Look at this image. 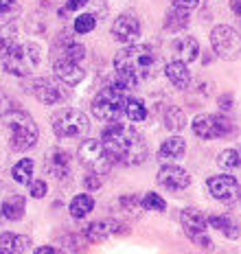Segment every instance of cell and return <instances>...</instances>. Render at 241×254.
<instances>
[{
  "label": "cell",
  "instance_id": "obj_11",
  "mask_svg": "<svg viewBox=\"0 0 241 254\" xmlns=\"http://www.w3.org/2000/svg\"><path fill=\"white\" fill-rule=\"evenodd\" d=\"M140 22L138 18H134L132 13H123L114 20L112 24V35L117 42H123V44H134V42L140 40Z\"/></svg>",
  "mask_w": 241,
  "mask_h": 254
},
{
  "label": "cell",
  "instance_id": "obj_36",
  "mask_svg": "<svg viewBox=\"0 0 241 254\" xmlns=\"http://www.w3.org/2000/svg\"><path fill=\"white\" fill-rule=\"evenodd\" d=\"M92 15L97 20H103L108 15V7H106V0H92Z\"/></svg>",
  "mask_w": 241,
  "mask_h": 254
},
{
  "label": "cell",
  "instance_id": "obj_41",
  "mask_svg": "<svg viewBox=\"0 0 241 254\" xmlns=\"http://www.w3.org/2000/svg\"><path fill=\"white\" fill-rule=\"evenodd\" d=\"M13 7H15V0H0V15L11 11Z\"/></svg>",
  "mask_w": 241,
  "mask_h": 254
},
{
  "label": "cell",
  "instance_id": "obj_21",
  "mask_svg": "<svg viewBox=\"0 0 241 254\" xmlns=\"http://www.w3.org/2000/svg\"><path fill=\"white\" fill-rule=\"evenodd\" d=\"M208 226H213L228 239H239V226L228 215H208Z\"/></svg>",
  "mask_w": 241,
  "mask_h": 254
},
{
  "label": "cell",
  "instance_id": "obj_15",
  "mask_svg": "<svg viewBox=\"0 0 241 254\" xmlns=\"http://www.w3.org/2000/svg\"><path fill=\"white\" fill-rule=\"evenodd\" d=\"M53 72H55V77L60 79L61 83H66L68 88L79 86L83 81V77H86V72H83V68L79 64L68 62V60H57L53 64Z\"/></svg>",
  "mask_w": 241,
  "mask_h": 254
},
{
  "label": "cell",
  "instance_id": "obj_40",
  "mask_svg": "<svg viewBox=\"0 0 241 254\" xmlns=\"http://www.w3.org/2000/svg\"><path fill=\"white\" fill-rule=\"evenodd\" d=\"M219 110H222L224 114L233 110V94H222V97H219Z\"/></svg>",
  "mask_w": 241,
  "mask_h": 254
},
{
  "label": "cell",
  "instance_id": "obj_30",
  "mask_svg": "<svg viewBox=\"0 0 241 254\" xmlns=\"http://www.w3.org/2000/svg\"><path fill=\"white\" fill-rule=\"evenodd\" d=\"M217 167L222 169L224 173H228V171H235V169H239L241 167V156H239V151H235V149H226V151H222L217 156Z\"/></svg>",
  "mask_w": 241,
  "mask_h": 254
},
{
  "label": "cell",
  "instance_id": "obj_14",
  "mask_svg": "<svg viewBox=\"0 0 241 254\" xmlns=\"http://www.w3.org/2000/svg\"><path fill=\"white\" fill-rule=\"evenodd\" d=\"M31 90H33L35 99H38L40 103H44V105H55V103L64 101V92H61V88L57 86L55 81L46 79V77L35 79L33 86H31Z\"/></svg>",
  "mask_w": 241,
  "mask_h": 254
},
{
  "label": "cell",
  "instance_id": "obj_22",
  "mask_svg": "<svg viewBox=\"0 0 241 254\" xmlns=\"http://www.w3.org/2000/svg\"><path fill=\"white\" fill-rule=\"evenodd\" d=\"M0 213L9 221H20L24 217V197H20V195L7 197L2 202V206H0Z\"/></svg>",
  "mask_w": 241,
  "mask_h": 254
},
{
  "label": "cell",
  "instance_id": "obj_16",
  "mask_svg": "<svg viewBox=\"0 0 241 254\" xmlns=\"http://www.w3.org/2000/svg\"><path fill=\"white\" fill-rule=\"evenodd\" d=\"M180 221H182V228H184L188 239H193V237H197V235H204L206 226H208V217L204 215L200 208H184L180 215Z\"/></svg>",
  "mask_w": 241,
  "mask_h": 254
},
{
  "label": "cell",
  "instance_id": "obj_24",
  "mask_svg": "<svg viewBox=\"0 0 241 254\" xmlns=\"http://www.w3.org/2000/svg\"><path fill=\"white\" fill-rule=\"evenodd\" d=\"M0 243H2V248H9V250H15V252H27L31 248V243L33 239L27 235H13V232H2L0 235Z\"/></svg>",
  "mask_w": 241,
  "mask_h": 254
},
{
  "label": "cell",
  "instance_id": "obj_28",
  "mask_svg": "<svg viewBox=\"0 0 241 254\" xmlns=\"http://www.w3.org/2000/svg\"><path fill=\"white\" fill-rule=\"evenodd\" d=\"M125 116L129 121H134V123H143L147 119V105L140 101L138 97H127V101H125Z\"/></svg>",
  "mask_w": 241,
  "mask_h": 254
},
{
  "label": "cell",
  "instance_id": "obj_2",
  "mask_svg": "<svg viewBox=\"0 0 241 254\" xmlns=\"http://www.w3.org/2000/svg\"><path fill=\"white\" fill-rule=\"evenodd\" d=\"M101 142L106 147L108 156L112 158L114 162H120L125 167H136V165H143L147 160V142H145L143 134L134 127L120 123L108 125L106 129L101 131Z\"/></svg>",
  "mask_w": 241,
  "mask_h": 254
},
{
  "label": "cell",
  "instance_id": "obj_7",
  "mask_svg": "<svg viewBox=\"0 0 241 254\" xmlns=\"http://www.w3.org/2000/svg\"><path fill=\"white\" fill-rule=\"evenodd\" d=\"M79 160L81 165L88 169L90 173H97V176H106V173L112 169V158L108 156L103 142L94 140V138H86L79 145Z\"/></svg>",
  "mask_w": 241,
  "mask_h": 254
},
{
  "label": "cell",
  "instance_id": "obj_43",
  "mask_svg": "<svg viewBox=\"0 0 241 254\" xmlns=\"http://www.w3.org/2000/svg\"><path fill=\"white\" fill-rule=\"evenodd\" d=\"M33 254H57V252H55V248H51V246H40Z\"/></svg>",
  "mask_w": 241,
  "mask_h": 254
},
{
  "label": "cell",
  "instance_id": "obj_39",
  "mask_svg": "<svg viewBox=\"0 0 241 254\" xmlns=\"http://www.w3.org/2000/svg\"><path fill=\"white\" fill-rule=\"evenodd\" d=\"M171 4H174V7H180V9L191 11V9H195L197 4H200V0H171Z\"/></svg>",
  "mask_w": 241,
  "mask_h": 254
},
{
  "label": "cell",
  "instance_id": "obj_6",
  "mask_svg": "<svg viewBox=\"0 0 241 254\" xmlns=\"http://www.w3.org/2000/svg\"><path fill=\"white\" fill-rule=\"evenodd\" d=\"M193 131L200 138L211 140V138H230L235 136V123L226 114H200L193 119Z\"/></svg>",
  "mask_w": 241,
  "mask_h": 254
},
{
  "label": "cell",
  "instance_id": "obj_34",
  "mask_svg": "<svg viewBox=\"0 0 241 254\" xmlns=\"http://www.w3.org/2000/svg\"><path fill=\"white\" fill-rule=\"evenodd\" d=\"M46 190H49V184L44 180H33V184H31V197H35V199L44 197Z\"/></svg>",
  "mask_w": 241,
  "mask_h": 254
},
{
  "label": "cell",
  "instance_id": "obj_27",
  "mask_svg": "<svg viewBox=\"0 0 241 254\" xmlns=\"http://www.w3.org/2000/svg\"><path fill=\"white\" fill-rule=\"evenodd\" d=\"M162 121H165V127L169 131H180V129H184V125H186L184 112H182L180 108H176V105H169V108L165 110Z\"/></svg>",
  "mask_w": 241,
  "mask_h": 254
},
{
  "label": "cell",
  "instance_id": "obj_37",
  "mask_svg": "<svg viewBox=\"0 0 241 254\" xmlns=\"http://www.w3.org/2000/svg\"><path fill=\"white\" fill-rule=\"evenodd\" d=\"M24 49H27L29 64H31V66H38V64H40V46L31 42V44H27V46H24Z\"/></svg>",
  "mask_w": 241,
  "mask_h": 254
},
{
  "label": "cell",
  "instance_id": "obj_46",
  "mask_svg": "<svg viewBox=\"0 0 241 254\" xmlns=\"http://www.w3.org/2000/svg\"><path fill=\"white\" fill-rule=\"evenodd\" d=\"M0 254H13V252L9 250V248H2V246H0Z\"/></svg>",
  "mask_w": 241,
  "mask_h": 254
},
{
  "label": "cell",
  "instance_id": "obj_38",
  "mask_svg": "<svg viewBox=\"0 0 241 254\" xmlns=\"http://www.w3.org/2000/svg\"><path fill=\"white\" fill-rule=\"evenodd\" d=\"M191 241H193V243H197V246H200V248H204V250H208V252L213 250V241H211V239H208V237H206V232H204V235H197V237H193Z\"/></svg>",
  "mask_w": 241,
  "mask_h": 254
},
{
  "label": "cell",
  "instance_id": "obj_18",
  "mask_svg": "<svg viewBox=\"0 0 241 254\" xmlns=\"http://www.w3.org/2000/svg\"><path fill=\"white\" fill-rule=\"evenodd\" d=\"M165 75H167V79H169L176 88H180V90H186L188 86H191V72H188L186 64H182L178 60L167 64V66H165Z\"/></svg>",
  "mask_w": 241,
  "mask_h": 254
},
{
  "label": "cell",
  "instance_id": "obj_45",
  "mask_svg": "<svg viewBox=\"0 0 241 254\" xmlns=\"http://www.w3.org/2000/svg\"><path fill=\"white\" fill-rule=\"evenodd\" d=\"M211 60H213V55H211V53L206 51V53H204V60H202V62L206 64V66H208V64H211Z\"/></svg>",
  "mask_w": 241,
  "mask_h": 254
},
{
  "label": "cell",
  "instance_id": "obj_32",
  "mask_svg": "<svg viewBox=\"0 0 241 254\" xmlns=\"http://www.w3.org/2000/svg\"><path fill=\"white\" fill-rule=\"evenodd\" d=\"M94 26H97V18H94L92 13H81L79 18L75 20V33L86 35V33H90Z\"/></svg>",
  "mask_w": 241,
  "mask_h": 254
},
{
  "label": "cell",
  "instance_id": "obj_4",
  "mask_svg": "<svg viewBox=\"0 0 241 254\" xmlns=\"http://www.w3.org/2000/svg\"><path fill=\"white\" fill-rule=\"evenodd\" d=\"M125 90L119 88L117 83L110 79V81L97 92V97L92 99V114L99 121H106V123H117L120 121V116L125 114Z\"/></svg>",
  "mask_w": 241,
  "mask_h": 254
},
{
  "label": "cell",
  "instance_id": "obj_25",
  "mask_svg": "<svg viewBox=\"0 0 241 254\" xmlns=\"http://www.w3.org/2000/svg\"><path fill=\"white\" fill-rule=\"evenodd\" d=\"M188 24V11L186 9H180V7H171L165 15V29L167 31H182L184 26Z\"/></svg>",
  "mask_w": 241,
  "mask_h": 254
},
{
  "label": "cell",
  "instance_id": "obj_13",
  "mask_svg": "<svg viewBox=\"0 0 241 254\" xmlns=\"http://www.w3.org/2000/svg\"><path fill=\"white\" fill-rule=\"evenodd\" d=\"M112 232H117V235H127V228L125 226H120L119 221L114 219H108V221H94V224H90L86 230H83V239L90 241V243H101L106 241Z\"/></svg>",
  "mask_w": 241,
  "mask_h": 254
},
{
  "label": "cell",
  "instance_id": "obj_26",
  "mask_svg": "<svg viewBox=\"0 0 241 254\" xmlns=\"http://www.w3.org/2000/svg\"><path fill=\"white\" fill-rule=\"evenodd\" d=\"M94 208V199L90 197L88 193H79L72 197L70 202V215L75 217V219H83L86 215H90Z\"/></svg>",
  "mask_w": 241,
  "mask_h": 254
},
{
  "label": "cell",
  "instance_id": "obj_9",
  "mask_svg": "<svg viewBox=\"0 0 241 254\" xmlns=\"http://www.w3.org/2000/svg\"><path fill=\"white\" fill-rule=\"evenodd\" d=\"M208 190H211V195L217 202H224V204H235L241 197V187L237 178H233L230 173L208 178Z\"/></svg>",
  "mask_w": 241,
  "mask_h": 254
},
{
  "label": "cell",
  "instance_id": "obj_44",
  "mask_svg": "<svg viewBox=\"0 0 241 254\" xmlns=\"http://www.w3.org/2000/svg\"><path fill=\"white\" fill-rule=\"evenodd\" d=\"M233 11L237 13V18L241 20V0H233Z\"/></svg>",
  "mask_w": 241,
  "mask_h": 254
},
{
  "label": "cell",
  "instance_id": "obj_3",
  "mask_svg": "<svg viewBox=\"0 0 241 254\" xmlns=\"http://www.w3.org/2000/svg\"><path fill=\"white\" fill-rule=\"evenodd\" d=\"M2 123L4 129L9 134V145L13 151H29L35 147V142L40 138L38 125L24 110H7L2 112Z\"/></svg>",
  "mask_w": 241,
  "mask_h": 254
},
{
  "label": "cell",
  "instance_id": "obj_20",
  "mask_svg": "<svg viewBox=\"0 0 241 254\" xmlns=\"http://www.w3.org/2000/svg\"><path fill=\"white\" fill-rule=\"evenodd\" d=\"M186 151V142L180 138V136H171V138L162 140L160 149H158V156L160 160H167V162H174L178 158H182Z\"/></svg>",
  "mask_w": 241,
  "mask_h": 254
},
{
  "label": "cell",
  "instance_id": "obj_12",
  "mask_svg": "<svg viewBox=\"0 0 241 254\" xmlns=\"http://www.w3.org/2000/svg\"><path fill=\"white\" fill-rule=\"evenodd\" d=\"M158 182L169 190H184L191 187V173L178 165H162L158 171Z\"/></svg>",
  "mask_w": 241,
  "mask_h": 254
},
{
  "label": "cell",
  "instance_id": "obj_31",
  "mask_svg": "<svg viewBox=\"0 0 241 254\" xmlns=\"http://www.w3.org/2000/svg\"><path fill=\"white\" fill-rule=\"evenodd\" d=\"M140 204H143L145 210H156V213H165L167 210V202L160 197L158 193H147Z\"/></svg>",
  "mask_w": 241,
  "mask_h": 254
},
{
  "label": "cell",
  "instance_id": "obj_42",
  "mask_svg": "<svg viewBox=\"0 0 241 254\" xmlns=\"http://www.w3.org/2000/svg\"><path fill=\"white\" fill-rule=\"evenodd\" d=\"M88 0H68V4H66V11H75V9H79L83 7Z\"/></svg>",
  "mask_w": 241,
  "mask_h": 254
},
{
  "label": "cell",
  "instance_id": "obj_19",
  "mask_svg": "<svg viewBox=\"0 0 241 254\" xmlns=\"http://www.w3.org/2000/svg\"><path fill=\"white\" fill-rule=\"evenodd\" d=\"M46 171L55 180H66L70 176V158H68V153L61 149L53 151V156L49 158V165H46Z\"/></svg>",
  "mask_w": 241,
  "mask_h": 254
},
{
  "label": "cell",
  "instance_id": "obj_23",
  "mask_svg": "<svg viewBox=\"0 0 241 254\" xmlns=\"http://www.w3.org/2000/svg\"><path fill=\"white\" fill-rule=\"evenodd\" d=\"M60 46L64 49V53H61V60L75 62V64L81 62V60H86V46L72 40V35H68V40H60Z\"/></svg>",
  "mask_w": 241,
  "mask_h": 254
},
{
  "label": "cell",
  "instance_id": "obj_35",
  "mask_svg": "<svg viewBox=\"0 0 241 254\" xmlns=\"http://www.w3.org/2000/svg\"><path fill=\"white\" fill-rule=\"evenodd\" d=\"M83 187L90 189V190H97L103 187V176H97V173H88L86 178H83Z\"/></svg>",
  "mask_w": 241,
  "mask_h": 254
},
{
  "label": "cell",
  "instance_id": "obj_8",
  "mask_svg": "<svg viewBox=\"0 0 241 254\" xmlns=\"http://www.w3.org/2000/svg\"><path fill=\"white\" fill-rule=\"evenodd\" d=\"M211 46L222 60H237L241 55V35L233 26L217 24L211 31Z\"/></svg>",
  "mask_w": 241,
  "mask_h": 254
},
{
  "label": "cell",
  "instance_id": "obj_5",
  "mask_svg": "<svg viewBox=\"0 0 241 254\" xmlns=\"http://www.w3.org/2000/svg\"><path fill=\"white\" fill-rule=\"evenodd\" d=\"M51 125L60 138H79L90 129V121L79 110H57L51 119Z\"/></svg>",
  "mask_w": 241,
  "mask_h": 254
},
{
  "label": "cell",
  "instance_id": "obj_10",
  "mask_svg": "<svg viewBox=\"0 0 241 254\" xmlns=\"http://www.w3.org/2000/svg\"><path fill=\"white\" fill-rule=\"evenodd\" d=\"M2 68H4V72H9V75L27 77L29 70L33 68L29 64L27 49H24L22 44H11L2 55Z\"/></svg>",
  "mask_w": 241,
  "mask_h": 254
},
{
  "label": "cell",
  "instance_id": "obj_1",
  "mask_svg": "<svg viewBox=\"0 0 241 254\" xmlns=\"http://www.w3.org/2000/svg\"><path fill=\"white\" fill-rule=\"evenodd\" d=\"M160 66V57L147 44H129L127 49L119 51L114 55V77L112 81L119 88L127 90L138 88V83L154 77Z\"/></svg>",
  "mask_w": 241,
  "mask_h": 254
},
{
  "label": "cell",
  "instance_id": "obj_17",
  "mask_svg": "<svg viewBox=\"0 0 241 254\" xmlns=\"http://www.w3.org/2000/svg\"><path fill=\"white\" fill-rule=\"evenodd\" d=\"M174 53H176L178 62L191 64L200 55V44H197V40L193 38V35H186V38H180L174 42Z\"/></svg>",
  "mask_w": 241,
  "mask_h": 254
},
{
  "label": "cell",
  "instance_id": "obj_33",
  "mask_svg": "<svg viewBox=\"0 0 241 254\" xmlns=\"http://www.w3.org/2000/svg\"><path fill=\"white\" fill-rule=\"evenodd\" d=\"M120 208L127 210L132 217H140V213H143V204L138 202V197L136 195H125V197H120Z\"/></svg>",
  "mask_w": 241,
  "mask_h": 254
},
{
  "label": "cell",
  "instance_id": "obj_29",
  "mask_svg": "<svg viewBox=\"0 0 241 254\" xmlns=\"http://www.w3.org/2000/svg\"><path fill=\"white\" fill-rule=\"evenodd\" d=\"M11 176L18 184H29L33 178V160L31 158H22L20 162H15L11 169Z\"/></svg>",
  "mask_w": 241,
  "mask_h": 254
}]
</instances>
